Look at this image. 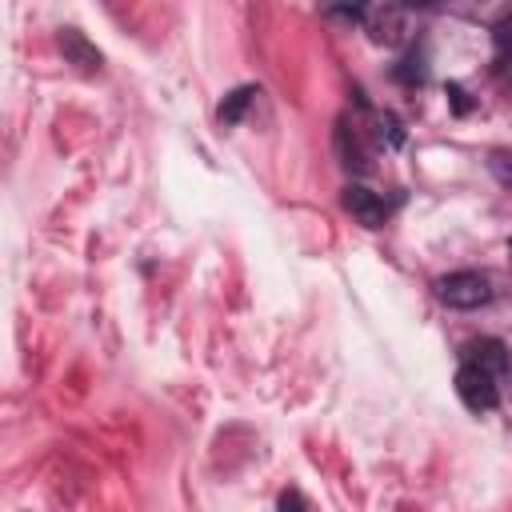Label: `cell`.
I'll list each match as a JSON object with an SVG mask.
<instances>
[{
	"instance_id": "cell-1",
	"label": "cell",
	"mask_w": 512,
	"mask_h": 512,
	"mask_svg": "<svg viewBox=\"0 0 512 512\" xmlns=\"http://www.w3.org/2000/svg\"><path fill=\"white\" fill-rule=\"evenodd\" d=\"M436 296L448 308H480L492 296V284L484 272H448L436 280Z\"/></svg>"
},
{
	"instance_id": "cell-2",
	"label": "cell",
	"mask_w": 512,
	"mask_h": 512,
	"mask_svg": "<svg viewBox=\"0 0 512 512\" xmlns=\"http://www.w3.org/2000/svg\"><path fill=\"white\" fill-rule=\"evenodd\" d=\"M456 392H460V400H464L472 412H488V408L500 404L496 376L484 372V368H476V364H468V360H464V368L456 372Z\"/></svg>"
},
{
	"instance_id": "cell-3",
	"label": "cell",
	"mask_w": 512,
	"mask_h": 512,
	"mask_svg": "<svg viewBox=\"0 0 512 512\" xmlns=\"http://www.w3.org/2000/svg\"><path fill=\"white\" fill-rule=\"evenodd\" d=\"M340 200H344V212H352L364 228H380L384 216H388V204H384L372 188H364V184H348Z\"/></svg>"
},
{
	"instance_id": "cell-4",
	"label": "cell",
	"mask_w": 512,
	"mask_h": 512,
	"mask_svg": "<svg viewBox=\"0 0 512 512\" xmlns=\"http://www.w3.org/2000/svg\"><path fill=\"white\" fill-rule=\"evenodd\" d=\"M364 24H368V32H372L376 44H396L404 36V16H400L396 4H368Z\"/></svg>"
},
{
	"instance_id": "cell-5",
	"label": "cell",
	"mask_w": 512,
	"mask_h": 512,
	"mask_svg": "<svg viewBox=\"0 0 512 512\" xmlns=\"http://www.w3.org/2000/svg\"><path fill=\"white\" fill-rule=\"evenodd\" d=\"M464 360L476 364V368H484V372H492V376L508 372V348L500 340H492V336H480V340L464 344Z\"/></svg>"
},
{
	"instance_id": "cell-6",
	"label": "cell",
	"mask_w": 512,
	"mask_h": 512,
	"mask_svg": "<svg viewBox=\"0 0 512 512\" xmlns=\"http://www.w3.org/2000/svg\"><path fill=\"white\" fill-rule=\"evenodd\" d=\"M60 48H64V56H68L76 68H84V72H96V68H100V52H96L76 28H64V32H60Z\"/></svg>"
},
{
	"instance_id": "cell-7",
	"label": "cell",
	"mask_w": 512,
	"mask_h": 512,
	"mask_svg": "<svg viewBox=\"0 0 512 512\" xmlns=\"http://www.w3.org/2000/svg\"><path fill=\"white\" fill-rule=\"evenodd\" d=\"M248 100H252V88H236L232 96H224V104H220V124H240V116H244V108H248Z\"/></svg>"
},
{
	"instance_id": "cell-8",
	"label": "cell",
	"mask_w": 512,
	"mask_h": 512,
	"mask_svg": "<svg viewBox=\"0 0 512 512\" xmlns=\"http://www.w3.org/2000/svg\"><path fill=\"white\" fill-rule=\"evenodd\" d=\"M368 4H372V0H328V12H344V16H356V20H364Z\"/></svg>"
},
{
	"instance_id": "cell-9",
	"label": "cell",
	"mask_w": 512,
	"mask_h": 512,
	"mask_svg": "<svg viewBox=\"0 0 512 512\" xmlns=\"http://www.w3.org/2000/svg\"><path fill=\"white\" fill-rule=\"evenodd\" d=\"M396 76H400V80H408V84H412V80H420V76H424V64H420V56H416V60L408 56V60H404V68H396Z\"/></svg>"
},
{
	"instance_id": "cell-10",
	"label": "cell",
	"mask_w": 512,
	"mask_h": 512,
	"mask_svg": "<svg viewBox=\"0 0 512 512\" xmlns=\"http://www.w3.org/2000/svg\"><path fill=\"white\" fill-rule=\"evenodd\" d=\"M376 124H380V136H388V144H400V140H404V136H400V124H396V116H380Z\"/></svg>"
},
{
	"instance_id": "cell-11",
	"label": "cell",
	"mask_w": 512,
	"mask_h": 512,
	"mask_svg": "<svg viewBox=\"0 0 512 512\" xmlns=\"http://www.w3.org/2000/svg\"><path fill=\"white\" fill-rule=\"evenodd\" d=\"M508 48H512V24H500V28H496V52L504 56Z\"/></svg>"
},
{
	"instance_id": "cell-12",
	"label": "cell",
	"mask_w": 512,
	"mask_h": 512,
	"mask_svg": "<svg viewBox=\"0 0 512 512\" xmlns=\"http://www.w3.org/2000/svg\"><path fill=\"white\" fill-rule=\"evenodd\" d=\"M448 96H452V104H456V112H468V100H464V92H460L456 84H448Z\"/></svg>"
},
{
	"instance_id": "cell-13",
	"label": "cell",
	"mask_w": 512,
	"mask_h": 512,
	"mask_svg": "<svg viewBox=\"0 0 512 512\" xmlns=\"http://www.w3.org/2000/svg\"><path fill=\"white\" fill-rule=\"evenodd\" d=\"M280 508H304V500H300L296 492H284V496H280Z\"/></svg>"
},
{
	"instance_id": "cell-14",
	"label": "cell",
	"mask_w": 512,
	"mask_h": 512,
	"mask_svg": "<svg viewBox=\"0 0 512 512\" xmlns=\"http://www.w3.org/2000/svg\"><path fill=\"white\" fill-rule=\"evenodd\" d=\"M400 4H404V8H432L436 0H400Z\"/></svg>"
},
{
	"instance_id": "cell-15",
	"label": "cell",
	"mask_w": 512,
	"mask_h": 512,
	"mask_svg": "<svg viewBox=\"0 0 512 512\" xmlns=\"http://www.w3.org/2000/svg\"><path fill=\"white\" fill-rule=\"evenodd\" d=\"M504 92H508V96H512V72H508V80H504Z\"/></svg>"
},
{
	"instance_id": "cell-16",
	"label": "cell",
	"mask_w": 512,
	"mask_h": 512,
	"mask_svg": "<svg viewBox=\"0 0 512 512\" xmlns=\"http://www.w3.org/2000/svg\"><path fill=\"white\" fill-rule=\"evenodd\" d=\"M508 252H512V244H508Z\"/></svg>"
}]
</instances>
